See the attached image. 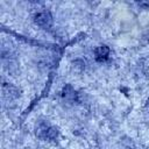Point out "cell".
Returning a JSON list of instances; mask_svg holds the SVG:
<instances>
[{"label":"cell","mask_w":149,"mask_h":149,"mask_svg":"<svg viewBox=\"0 0 149 149\" xmlns=\"http://www.w3.org/2000/svg\"><path fill=\"white\" fill-rule=\"evenodd\" d=\"M147 107H148V109H149V100H148V102H147Z\"/></svg>","instance_id":"8992f818"},{"label":"cell","mask_w":149,"mask_h":149,"mask_svg":"<svg viewBox=\"0 0 149 149\" xmlns=\"http://www.w3.org/2000/svg\"><path fill=\"white\" fill-rule=\"evenodd\" d=\"M36 136L43 141H54L58 136V130L48 121H40L35 128Z\"/></svg>","instance_id":"6da1fadb"},{"label":"cell","mask_w":149,"mask_h":149,"mask_svg":"<svg viewBox=\"0 0 149 149\" xmlns=\"http://www.w3.org/2000/svg\"><path fill=\"white\" fill-rule=\"evenodd\" d=\"M2 93H3V97L7 98L8 100L15 99V98H17V95H19V92H17L16 87H14L13 85L7 84V83H5V84L2 85Z\"/></svg>","instance_id":"5b68a950"},{"label":"cell","mask_w":149,"mask_h":149,"mask_svg":"<svg viewBox=\"0 0 149 149\" xmlns=\"http://www.w3.org/2000/svg\"><path fill=\"white\" fill-rule=\"evenodd\" d=\"M62 97L68 102H76V101H78V94H77V92L73 90V87L71 85H65L64 86V88L62 91Z\"/></svg>","instance_id":"277c9868"},{"label":"cell","mask_w":149,"mask_h":149,"mask_svg":"<svg viewBox=\"0 0 149 149\" xmlns=\"http://www.w3.org/2000/svg\"><path fill=\"white\" fill-rule=\"evenodd\" d=\"M109 52H111V50H109V48L107 47V45H99V47H97L95 49H94V51H93V54H94V59L97 61V62H100V63H102V62H106L108 58H109Z\"/></svg>","instance_id":"3957f363"},{"label":"cell","mask_w":149,"mask_h":149,"mask_svg":"<svg viewBox=\"0 0 149 149\" xmlns=\"http://www.w3.org/2000/svg\"><path fill=\"white\" fill-rule=\"evenodd\" d=\"M34 22L36 26H38L42 29H50L52 27V16L50 14L49 10L47 9H42V10H37L34 14Z\"/></svg>","instance_id":"7a4b0ae2"}]
</instances>
